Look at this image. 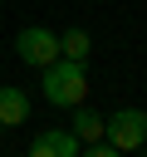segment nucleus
I'll list each match as a JSON object with an SVG mask.
<instances>
[{"label": "nucleus", "instance_id": "4", "mask_svg": "<svg viewBox=\"0 0 147 157\" xmlns=\"http://www.w3.org/2000/svg\"><path fill=\"white\" fill-rule=\"evenodd\" d=\"M24 157H78V137L69 128H49V132H34L29 152Z\"/></svg>", "mask_w": 147, "mask_h": 157}, {"label": "nucleus", "instance_id": "6", "mask_svg": "<svg viewBox=\"0 0 147 157\" xmlns=\"http://www.w3.org/2000/svg\"><path fill=\"white\" fill-rule=\"evenodd\" d=\"M59 54H64V59H74V64H88V54H93L88 29H64V34H59Z\"/></svg>", "mask_w": 147, "mask_h": 157}, {"label": "nucleus", "instance_id": "10", "mask_svg": "<svg viewBox=\"0 0 147 157\" xmlns=\"http://www.w3.org/2000/svg\"><path fill=\"white\" fill-rule=\"evenodd\" d=\"M142 157H147V152H142Z\"/></svg>", "mask_w": 147, "mask_h": 157}, {"label": "nucleus", "instance_id": "2", "mask_svg": "<svg viewBox=\"0 0 147 157\" xmlns=\"http://www.w3.org/2000/svg\"><path fill=\"white\" fill-rule=\"evenodd\" d=\"M103 142H113L118 152H137L147 142V113L142 108H118L113 118H103Z\"/></svg>", "mask_w": 147, "mask_h": 157}, {"label": "nucleus", "instance_id": "9", "mask_svg": "<svg viewBox=\"0 0 147 157\" xmlns=\"http://www.w3.org/2000/svg\"><path fill=\"white\" fill-rule=\"evenodd\" d=\"M0 137H5V128H0Z\"/></svg>", "mask_w": 147, "mask_h": 157}, {"label": "nucleus", "instance_id": "7", "mask_svg": "<svg viewBox=\"0 0 147 157\" xmlns=\"http://www.w3.org/2000/svg\"><path fill=\"white\" fill-rule=\"evenodd\" d=\"M69 132H74L78 142H103V118H98L93 108H83V103H78V108H74V128H69Z\"/></svg>", "mask_w": 147, "mask_h": 157}, {"label": "nucleus", "instance_id": "8", "mask_svg": "<svg viewBox=\"0 0 147 157\" xmlns=\"http://www.w3.org/2000/svg\"><path fill=\"white\" fill-rule=\"evenodd\" d=\"M78 157H123L113 142H88V152H78Z\"/></svg>", "mask_w": 147, "mask_h": 157}, {"label": "nucleus", "instance_id": "3", "mask_svg": "<svg viewBox=\"0 0 147 157\" xmlns=\"http://www.w3.org/2000/svg\"><path fill=\"white\" fill-rule=\"evenodd\" d=\"M15 54H20V64L44 69V64H54V59H59V34H54V29H44V25H29V29H20V34H15Z\"/></svg>", "mask_w": 147, "mask_h": 157}, {"label": "nucleus", "instance_id": "1", "mask_svg": "<svg viewBox=\"0 0 147 157\" xmlns=\"http://www.w3.org/2000/svg\"><path fill=\"white\" fill-rule=\"evenodd\" d=\"M44 74V98L54 103V108H78L83 98H88V74H83V64H74V59H54V64H44L39 69Z\"/></svg>", "mask_w": 147, "mask_h": 157}, {"label": "nucleus", "instance_id": "5", "mask_svg": "<svg viewBox=\"0 0 147 157\" xmlns=\"http://www.w3.org/2000/svg\"><path fill=\"white\" fill-rule=\"evenodd\" d=\"M20 123H29V98L24 88L0 83V128H20Z\"/></svg>", "mask_w": 147, "mask_h": 157}]
</instances>
